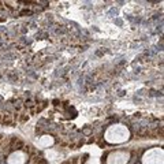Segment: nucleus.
I'll return each instance as SVG.
<instances>
[{
    "mask_svg": "<svg viewBox=\"0 0 164 164\" xmlns=\"http://www.w3.org/2000/svg\"><path fill=\"white\" fill-rule=\"evenodd\" d=\"M104 138L111 144H122L130 138V131L124 124H114L107 129Z\"/></svg>",
    "mask_w": 164,
    "mask_h": 164,
    "instance_id": "f257e3e1",
    "label": "nucleus"
},
{
    "mask_svg": "<svg viewBox=\"0 0 164 164\" xmlns=\"http://www.w3.org/2000/svg\"><path fill=\"white\" fill-rule=\"evenodd\" d=\"M142 163L144 164H163V149L153 148L151 151L145 152L142 156Z\"/></svg>",
    "mask_w": 164,
    "mask_h": 164,
    "instance_id": "f03ea898",
    "label": "nucleus"
},
{
    "mask_svg": "<svg viewBox=\"0 0 164 164\" xmlns=\"http://www.w3.org/2000/svg\"><path fill=\"white\" fill-rule=\"evenodd\" d=\"M130 153L123 151H116L112 152L107 157V164H126L129 161Z\"/></svg>",
    "mask_w": 164,
    "mask_h": 164,
    "instance_id": "7ed1b4c3",
    "label": "nucleus"
},
{
    "mask_svg": "<svg viewBox=\"0 0 164 164\" xmlns=\"http://www.w3.org/2000/svg\"><path fill=\"white\" fill-rule=\"evenodd\" d=\"M25 161H26V155L22 151L14 152L8 157V164H23Z\"/></svg>",
    "mask_w": 164,
    "mask_h": 164,
    "instance_id": "20e7f679",
    "label": "nucleus"
}]
</instances>
